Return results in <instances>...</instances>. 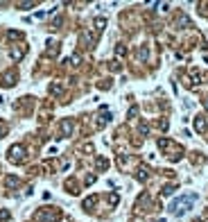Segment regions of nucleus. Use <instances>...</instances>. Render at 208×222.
<instances>
[{"instance_id": "nucleus-1", "label": "nucleus", "mask_w": 208, "mask_h": 222, "mask_svg": "<svg viewBox=\"0 0 208 222\" xmlns=\"http://www.w3.org/2000/svg\"><path fill=\"white\" fill-rule=\"evenodd\" d=\"M195 200H197L195 195H183V197H179V200H174V202H172V213L181 215L183 211H186V206H190Z\"/></svg>"}]
</instances>
